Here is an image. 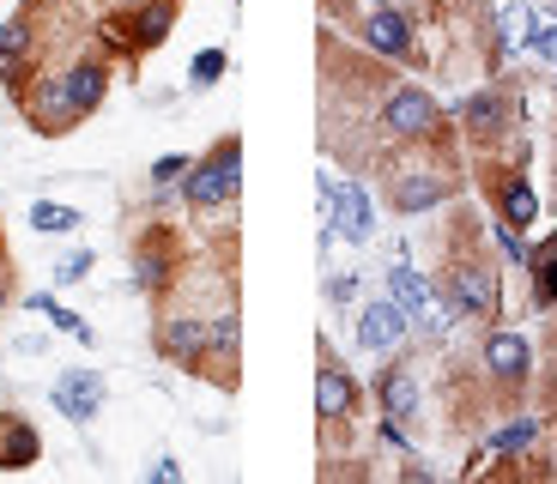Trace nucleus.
<instances>
[{
    "label": "nucleus",
    "mask_w": 557,
    "mask_h": 484,
    "mask_svg": "<svg viewBox=\"0 0 557 484\" xmlns=\"http://www.w3.org/2000/svg\"><path fill=\"white\" fill-rule=\"evenodd\" d=\"M376 182L400 219H424V212L448 207L460 188V164H455V139L448 146H382L376 152Z\"/></svg>",
    "instance_id": "1"
},
{
    "label": "nucleus",
    "mask_w": 557,
    "mask_h": 484,
    "mask_svg": "<svg viewBox=\"0 0 557 484\" xmlns=\"http://www.w3.org/2000/svg\"><path fill=\"white\" fill-rule=\"evenodd\" d=\"M370 134H376V152L382 146H448L455 139V115L424 85L388 79L376 91V110H370Z\"/></svg>",
    "instance_id": "2"
},
{
    "label": "nucleus",
    "mask_w": 557,
    "mask_h": 484,
    "mask_svg": "<svg viewBox=\"0 0 557 484\" xmlns=\"http://www.w3.org/2000/svg\"><path fill=\"white\" fill-rule=\"evenodd\" d=\"M436 297L448 303V315L460 327H491L503 315V278H497V261L473 243L448 249L443 273H436Z\"/></svg>",
    "instance_id": "3"
},
{
    "label": "nucleus",
    "mask_w": 557,
    "mask_h": 484,
    "mask_svg": "<svg viewBox=\"0 0 557 484\" xmlns=\"http://www.w3.org/2000/svg\"><path fill=\"white\" fill-rule=\"evenodd\" d=\"M61 7L67 0H25V7L0 18V91L13 103L25 97L30 73L49 67V25L61 18Z\"/></svg>",
    "instance_id": "4"
},
{
    "label": "nucleus",
    "mask_w": 557,
    "mask_h": 484,
    "mask_svg": "<svg viewBox=\"0 0 557 484\" xmlns=\"http://www.w3.org/2000/svg\"><path fill=\"white\" fill-rule=\"evenodd\" d=\"M176 200L195 219H212V212H237L243 200V134H219L207 152L188 164V176L176 182Z\"/></svg>",
    "instance_id": "5"
},
{
    "label": "nucleus",
    "mask_w": 557,
    "mask_h": 484,
    "mask_svg": "<svg viewBox=\"0 0 557 484\" xmlns=\"http://www.w3.org/2000/svg\"><path fill=\"white\" fill-rule=\"evenodd\" d=\"M455 122H460V139H467L473 152H503V146L521 134V122H528L521 85L516 79H485L479 91H467L455 103Z\"/></svg>",
    "instance_id": "6"
},
{
    "label": "nucleus",
    "mask_w": 557,
    "mask_h": 484,
    "mask_svg": "<svg viewBox=\"0 0 557 484\" xmlns=\"http://www.w3.org/2000/svg\"><path fill=\"white\" fill-rule=\"evenodd\" d=\"M363 412V382L339 363V351L327 339H315V424H321V443L339 448L351 436Z\"/></svg>",
    "instance_id": "7"
},
{
    "label": "nucleus",
    "mask_w": 557,
    "mask_h": 484,
    "mask_svg": "<svg viewBox=\"0 0 557 484\" xmlns=\"http://www.w3.org/2000/svg\"><path fill=\"white\" fill-rule=\"evenodd\" d=\"M188 273V249H182V236L170 224H146L134 236V249H127V278H134L139 297H152V303H170V290L182 285Z\"/></svg>",
    "instance_id": "8"
},
{
    "label": "nucleus",
    "mask_w": 557,
    "mask_h": 484,
    "mask_svg": "<svg viewBox=\"0 0 557 484\" xmlns=\"http://www.w3.org/2000/svg\"><path fill=\"white\" fill-rule=\"evenodd\" d=\"M358 42L363 55L382 61V67H418V61H431L424 49H418V18L406 0H388V7H370V13H358Z\"/></svg>",
    "instance_id": "9"
},
{
    "label": "nucleus",
    "mask_w": 557,
    "mask_h": 484,
    "mask_svg": "<svg viewBox=\"0 0 557 484\" xmlns=\"http://www.w3.org/2000/svg\"><path fill=\"white\" fill-rule=\"evenodd\" d=\"M479 375H485L491 387H497L503 400H521L533 382V339L516 327H497L491 321L485 339H479Z\"/></svg>",
    "instance_id": "10"
},
{
    "label": "nucleus",
    "mask_w": 557,
    "mask_h": 484,
    "mask_svg": "<svg viewBox=\"0 0 557 484\" xmlns=\"http://www.w3.org/2000/svg\"><path fill=\"white\" fill-rule=\"evenodd\" d=\"M479 182H485V200H491V219L516 224V231H533L540 224V188H533L528 164H497V158H485V170H479Z\"/></svg>",
    "instance_id": "11"
},
{
    "label": "nucleus",
    "mask_w": 557,
    "mask_h": 484,
    "mask_svg": "<svg viewBox=\"0 0 557 484\" xmlns=\"http://www.w3.org/2000/svg\"><path fill=\"white\" fill-rule=\"evenodd\" d=\"M18 115H25V127H30V134H42V139H67L73 127L85 122V115L73 110L67 85H61V67H37V73H30L25 97H18Z\"/></svg>",
    "instance_id": "12"
},
{
    "label": "nucleus",
    "mask_w": 557,
    "mask_h": 484,
    "mask_svg": "<svg viewBox=\"0 0 557 484\" xmlns=\"http://www.w3.org/2000/svg\"><path fill=\"white\" fill-rule=\"evenodd\" d=\"M376 236V194H370V182H334V207L321 212V249H334V243H351V249H363Z\"/></svg>",
    "instance_id": "13"
},
{
    "label": "nucleus",
    "mask_w": 557,
    "mask_h": 484,
    "mask_svg": "<svg viewBox=\"0 0 557 484\" xmlns=\"http://www.w3.org/2000/svg\"><path fill=\"white\" fill-rule=\"evenodd\" d=\"M152 351L176 370L200 375V363H207V309H158Z\"/></svg>",
    "instance_id": "14"
},
{
    "label": "nucleus",
    "mask_w": 557,
    "mask_h": 484,
    "mask_svg": "<svg viewBox=\"0 0 557 484\" xmlns=\"http://www.w3.org/2000/svg\"><path fill=\"white\" fill-rule=\"evenodd\" d=\"M61 85H67V97H73V110L91 122V115L110 103V85H115V61L103 55L98 42H79L67 61H61Z\"/></svg>",
    "instance_id": "15"
},
{
    "label": "nucleus",
    "mask_w": 557,
    "mask_h": 484,
    "mask_svg": "<svg viewBox=\"0 0 557 484\" xmlns=\"http://www.w3.org/2000/svg\"><path fill=\"white\" fill-rule=\"evenodd\" d=\"M370 394H376V406H382L388 418H400L406 430L418 424V412H424V382H418V370H412V358H406V351L382 358V370H376V382H370Z\"/></svg>",
    "instance_id": "16"
},
{
    "label": "nucleus",
    "mask_w": 557,
    "mask_h": 484,
    "mask_svg": "<svg viewBox=\"0 0 557 484\" xmlns=\"http://www.w3.org/2000/svg\"><path fill=\"white\" fill-rule=\"evenodd\" d=\"M237 363H243V315L237 303H219L207 315V363H200V375L219 387H237Z\"/></svg>",
    "instance_id": "17"
},
{
    "label": "nucleus",
    "mask_w": 557,
    "mask_h": 484,
    "mask_svg": "<svg viewBox=\"0 0 557 484\" xmlns=\"http://www.w3.org/2000/svg\"><path fill=\"white\" fill-rule=\"evenodd\" d=\"M49 406H55L67 424H98L103 406H110V382H103L98 370H61L55 387H49Z\"/></svg>",
    "instance_id": "18"
},
{
    "label": "nucleus",
    "mask_w": 557,
    "mask_h": 484,
    "mask_svg": "<svg viewBox=\"0 0 557 484\" xmlns=\"http://www.w3.org/2000/svg\"><path fill=\"white\" fill-rule=\"evenodd\" d=\"M358 346L370 351V358H394V351L412 346V321L400 315V303H394L388 290L358 309Z\"/></svg>",
    "instance_id": "19"
},
{
    "label": "nucleus",
    "mask_w": 557,
    "mask_h": 484,
    "mask_svg": "<svg viewBox=\"0 0 557 484\" xmlns=\"http://www.w3.org/2000/svg\"><path fill=\"white\" fill-rule=\"evenodd\" d=\"M127 25V42H134V55H152V49H164L170 30H176L182 18V0H134V7H115Z\"/></svg>",
    "instance_id": "20"
},
{
    "label": "nucleus",
    "mask_w": 557,
    "mask_h": 484,
    "mask_svg": "<svg viewBox=\"0 0 557 484\" xmlns=\"http://www.w3.org/2000/svg\"><path fill=\"white\" fill-rule=\"evenodd\" d=\"M382 290H388L394 303H400V315L412 321V327H418V315L436 303V278H431V273H418L406 255H394V261H388V273H382Z\"/></svg>",
    "instance_id": "21"
},
{
    "label": "nucleus",
    "mask_w": 557,
    "mask_h": 484,
    "mask_svg": "<svg viewBox=\"0 0 557 484\" xmlns=\"http://www.w3.org/2000/svg\"><path fill=\"white\" fill-rule=\"evenodd\" d=\"M540 436H545V418H509V424H497L485 436V455H491V467H503V472H516L521 460L533 455V448H540Z\"/></svg>",
    "instance_id": "22"
},
{
    "label": "nucleus",
    "mask_w": 557,
    "mask_h": 484,
    "mask_svg": "<svg viewBox=\"0 0 557 484\" xmlns=\"http://www.w3.org/2000/svg\"><path fill=\"white\" fill-rule=\"evenodd\" d=\"M42 460V436L25 412H0V472H25Z\"/></svg>",
    "instance_id": "23"
},
{
    "label": "nucleus",
    "mask_w": 557,
    "mask_h": 484,
    "mask_svg": "<svg viewBox=\"0 0 557 484\" xmlns=\"http://www.w3.org/2000/svg\"><path fill=\"white\" fill-rule=\"evenodd\" d=\"M528 303L540 309V315H552L557 309V231L545 236V243H533V255H528Z\"/></svg>",
    "instance_id": "24"
},
{
    "label": "nucleus",
    "mask_w": 557,
    "mask_h": 484,
    "mask_svg": "<svg viewBox=\"0 0 557 484\" xmlns=\"http://www.w3.org/2000/svg\"><path fill=\"white\" fill-rule=\"evenodd\" d=\"M18 303H25L30 315H42V321H49V327H55V333H73V339H79V346H91V339H98V333H91V321H85V315H73L67 303H55V297H49V290H25V297H18Z\"/></svg>",
    "instance_id": "25"
},
{
    "label": "nucleus",
    "mask_w": 557,
    "mask_h": 484,
    "mask_svg": "<svg viewBox=\"0 0 557 484\" xmlns=\"http://www.w3.org/2000/svg\"><path fill=\"white\" fill-rule=\"evenodd\" d=\"M30 231H37V236H73V231H79V207H61V200H30Z\"/></svg>",
    "instance_id": "26"
},
{
    "label": "nucleus",
    "mask_w": 557,
    "mask_h": 484,
    "mask_svg": "<svg viewBox=\"0 0 557 484\" xmlns=\"http://www.w3.org/2000/svg\"><path fill=\"white\" fill-rule=\"evenodd\" d=\"M188 164H195L188 152H164V158H152L146 182H152V200H158V207H164V200H176V182L188 176Z\"/></svg>",
    "instance_id": "27"
},
{
    "label": "nucleus",
    "mask_w": 557,
    "mask_h": 484,
    "mask_svg": "<svg viewBox=\"0 0 557 484\" xmlns=\"http://www.w3.org/2000/svg\"><path fill=\"white\" fill-rule=\"evenodd\" d=\"M224 73H231V49H219V42H212V49H200V55L188 61V91H212Z\"/></svg>",
    "instance_id": "28"
},
{
    "label": "nucleus",
    "mask_w": 557,
    "mask_h": 484,
    "mask_svg": "<svg viewBox=\"0 0 557 484\" xmlns=\"http://www.w3.org/2000/svg\"><path fill=\"white\" fill-rule=\"evenodd\" d=\"M491 249H497V261H503V266H528L533 243H528V231H516V224L491 219Z\"/></svg>",
    "instance_id": "29"
},
{
    "label": "nucleus",
    "mask_w": 557,
    "mask_h": 484,
    "mask_svg": "<svg viewBox=\"0 0 557 484\" xmlns=\"http://www.w3.org/2000/svg\"><path fill=\"white\" fill-rule=\"evenodd\" d=\"M321 297H327V309H351V303L363 297V278H358V273H327Z\"/></svg>",
    "instance_id": "30"
},
{
    "label": "nucleus",
    "mask_w": 557,
    "mask_h": 484,
    "mask_svg": "<svg viewBox=\"0 0 557 484\" xmlns=\"http://www.w3.org/2000/svg\"><path fill=\"white\" fill-rule=\"evenodd\" d=\"M91 266H98V249H67V255L55 261V285H79Z\"/></svg>",
    "instance_id": "31"
},
{
    "label": "nucleus",
    "mask_w": 557,
    "mask_h": 484,
    "mask_svg": "<svg viewBox=\"0 0 557 484\" xmlns=\"http://www.w3.org/2000/svg\"><path fill=\"white\" fill-rule=\"evenodd\" d=\"M528 55H540V61H557V18H533Z\"/></svg>",
    "instance_id": "32"
},
{
    "label": "nucleus",
    "mask_w": 557,
    "mask_h": 484,
    "mask_svg": "<svg viewBox=\"0 0 557 484\" xmlns=\"http://www.w3.org/2000/svg\"><path fill=\"white\" fill-rule=\"evenodd\" d=\"M376 443H382V448H394V455H406V448H412V430H406L400 418H388V412H382V424H376Z\"/></svg>",
    "instance_id": "33"
},
{
    "label": "nucleus",
    "mask_w": 557,
    "mask_h": 484,
    "mask_svg": "<svg viewBox=\"0 0 557 484\" xmlns=\"http://www.w3.org/2000/svg\"><path fill=\"white\" fill-rule=\"evenodd\" d=\"M400 479H412V484H424V479H436V467H431V460H418V455H412V448H406V455H400Z\"/></svg>",
    "instance_id": "34"
},
{
    "label": "nucleus",
    "mask_w": 557,
    "mask_h": 484,
    "mask_svg": "<svg viewBox=\"0 0 557 484\" xmlns=\"http://www.w3.org/2000/svg\"><path fill=\"white\" fill-rule=\"evenodd\" d=\"M146 479H152V484H176V479H182V467H176L170 455H158L152 467H146Z\"/></svg>",
    "instance_id": "35"
},
{
    "label": "nucleus",
    "mask_w": 557,
    "mask_h": 484,
    "mask_svg": "<svg viewBox=\"0 0 557 484\" xmlns=\"http://www.w3.org/2000/svg\"><path fill=\"white\" fill-rule=\"evenodd\" d=\"M18 290H13V261H7V255H0V315H7V303H13Z\"/></svg>",
    "instance_id": "36"
},
{
    "label": "nucleus",
    "mask_w": 557,
    "mask_h": 484,
    "mask_svg": "<svg viewBox=\"0 0 557 484\" xmlns=\"http://www.w3.org/2000/svg\"><path fill=\"white\" fill-rule=\"evenodd\" d=\"M18 351H25V358H42V351H49V339H42V333H25V339H13Z\"/></svg>",
    "instance_id": "37"
},
{
    "label": "nucleus",
    "mask_w": 557,
    "mask_h": 484,
    "mask_svg": "<svg viewBox=\"0 0 557 484\" xmlns=\"http://www.w3.org/2000/svg\"><path fill=\"white\" fill-rule=\"evenodd\" d=\"M552 164H557V127H552Z\"/></svg>",
    "instance_id": "38"
},
{
    "label": "nucleus",
    "mask_w": 557,
    "mask_h": 484,
    "mask_svg": "<svg viewBox=\"0 0 557 484\" xmlns=\"http://www.w3.org/2000/svg\"><path fill=\"white\" fill-rule=\"evenodd\" d=\"M0 255H7V231H0Z\"/></svg>",
    "instance_id": "39"
},
{
    "label": "nucleus",
    "mask_w": 557,
    "mask_h": 484,
    "mask_svg": "<svg viewBox=\"0 0 557 484\" xmlns=\"http://www.w3.org/2000/svg\"><path fill=\"white\" fill-rule=\"evenodd\" d=\"M552 18H557V0H552Z\"/></svg>",
    "instance_id": "40"
},
{
    "label": "nucleus",
    "mask_w": 557,
    "mask_h": 484,
    "mask_svg": "<svg viewBox=\"0 0 557 484\" xmlns=\"http://www.w3.org/2000/svg\"><path fill=\"white\" fill-rule=\"evenodd\" d=\"M552 73H557V61H552Z\"/></svg>",
    "instance_id": "41"
}]
</instances>
